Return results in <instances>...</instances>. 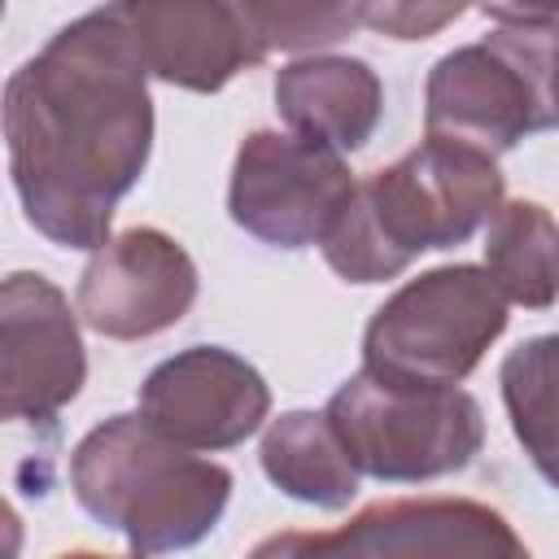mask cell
I'll use <instances>...</instances> for the list:
<instances>
[{"instance_id": "6da1fadb", "label": "cell", "mask_w": 559, "mask_h": 559, "mask_svg": "<svg viewBox=\"0 0 559 559\" xmlns=\"http://www.w3.org/2000/svg\"><path fill=\"white\" fill-rule=\"evenodd\" d=\"M9 175L26 223L61 249H100L153 148L148 66L127 4L66 22L4 83Z\"/></svg>"}, {"instance_id": "7a4b0ae2", "label": "cell", "mask_w": 559, "mask_h": 559, "mask_svg": "<svg viewBox=\"0 0 559 559\" xmlns=\"http://www.w3.org/2000/svg\"><path fill=\"white\" fill-rule=\"evenodd\" d=\"M502 210V170L489 153L424 140L384 170L358 179L345 214L319 245L345 284L397 280L419 253L463 245Z\"/></svg>"}, {"instance_id": "3957f363", "label": "cell", "mask_w": 559, "mask_h": 559, "mask_svg": "<svg viewBox=\"0 0 559 559\" xmlns=\"http://www.w3.org/2000/svg\"><path fill=\"white\" fill-rule=\"evenodd\" d=\"M70 489L135 555H170L214 533L231 498V472L175 445L135 411L109 415L74 445Z\"/></svg>"}, {"instance_id": "277c9868", "label": "cell", "mask_w": 559, "mask_h": 559, "mask_svg": "<svg viewBox=\"0 0 559 559\" xmlns=\"http://www.w3.org/2000/svg\"><path fill=\"white\" fill-rule=\"evenodd\" d=\"M358 476L419 485L463 472L485 445V411L454 384H406L354 371L323 406Z\"/></svg>"}, {"instance_id": "5b68a950", "label": "cell", "mask_w": 559, "mask_h": 559, "mask_svg": "<svg viewBox=\"0 0 559 559\" xmlns=\"http://www.w3.org/2000/svg\"><path fill=\"white\" fill-rule=\"evenodd\" d=\"M507 328V297L485 266L450 262L406 280L362 332V367L406 384H459Z\"/></svg>"}, {"instance_id": "8992f818", "label": "cell", "mask_w": 559, "mask_h": 559, "mask_svg": "<svg viewBox=\"0 0 559 559\" xmlns=\"http://www.w3.org/2000/svg\"><path fill=\"white\" fill-rule=\"evenodd\" d=\"M354 188L358 179L336 148L293 131H253L231 162L227 214L271 249H310L328 240Z\"/></svg>"}, {"instance_id": "52a82bcc", "label": "cell", "mask_w": 559, "mask_h": 559, "mask_svg": "<svg viewBox=\"0 0 559 559\" xmlns=\"http://www.w3.org/2000/svg\"><path fill=\"white\" fill-rule=\"evenodd\" d=\"M87 354L79 310L39 271H13L0 288V411L9 424L52 432L79 397Z\"/></svg>"}, {"instance_id": "ba28073f", "label": "cell", "mask_w": 559, "mask_h": 559, "mask_svg": "<svg viewBox=\"0 0 559 559\" xmlns=\"http://www.w3.org/2000/svg\"><path fill=\"white\" fill-rule=\"evenodd\" d=\"M297 559H533L502 511L476 498L371 502L332 533H301Z\"/></svg>"}, {"instance_id": "9c48e42d", "label": "cell", "mask_w": 559, "mask_h": 559, "mask_svg": "<svg viewBox=\"0 0 559 559\" xmlns=\"http://www.w3.org/2000/svg\"><path fill=\"white\" fill-rule=\"evenodd\" d=\"M197 301V262L157 227L109 236L79 275L74 310L109 341H144L175 328Z\"/></svg>"}, {"instance_id": "30bf717a", "label": "cell", "mask_w": 559, "mask_h": 559, "mask_svg": "<svg viewBox=\"0 0 559 559\" xmlns=\"http://www.w3.org/2000/svg\"><path fill=\"white\" fill-rule=\"evenodd\" d=\"M424 131L428 140H454L498 157L546 131V118L524 61L489 31L480 44L454 48L432 66L424 92Z\"/></svg>"}, {"instance_id": "8fae6325", "label": "cell", "mask_w": 559, "mask_h": 559, "mask_svg": "<svg viewBox=\"0 0 559 559\" xmlns=\"http://www.w3.org/2000/svg\"><path fill=\"white\" fill-rule=\"evenodd\" d=\"M266 411V380L223 345H192L140 384V415L183 450H231L262 428Z\"/></svg>"}, {"instance_id": "7c38bea8", "label": "cell", "mask_w": 559, "mask_h": 559, "mask_svg": "<svg viewBox=\"0 0 559 559\" xmlns=\"http://www.w3.org/2000/svg\"><path fill=\"white\" fill-rule=\"evenodd\" d=\"M127 22L135 31L148 74L170 87L223 92L240 70L266 57L249 4H223V0L127 4Z\"/></svg>"}, {"instance_id": "4fadbf2b", "label": "cell", "mask_w": 559, "mask_h": 559, "mask_svg": "<svg viewBox=\"0 0 559 559\" xmlns=\"http://www.w3.org/2000/svg\"><path fill=\"white\" fill-rule=\"evenodd\" d=\"M275 109L293 135L345 157L376 135L384 87L358 57H297L275 74Z\"/></svg>"}, {"instance_id": "5bb4252c", "label": "cell", "mask_w": 559, "mask_h": 559, "mask_svg": "<svg viewBox=\"0 0 559 559\" xmlns=\"http://www.w3.org/2000/svg\"><path fill=\"white\" fill-rule=\"evenodd\" d=\"M258 459H262L266 480L306 507L341 511L358 493V467L349 463L345 445L336 441L328 415L288 411V415L271 419V428L262 432Z\"/></svg>"}, {"instance_id": "9a60e30c", "label": "cell", "mask_w": 559, "mask_h": 559, "mask_svg": "<svg viewBox=\"0 0 559 559\" xmlns=\"http://www.w3.org/2000/svg\"><path fill=\"white\" fill-rule=\"evenodd\" d=\"M485 271L515 306L546 310L559 297V223L537 201H507L485 231Z\"/></svg>"}, {"instance_id": "2e32d148", "label": "cell", "mask_w": 559, "mask_h": 559, "mask_svg": "<svg viewBox=\"0 0 559 559\" xmlns=\"http://www.w3.org/2000/svg\"><path fill=\"white\" fill-rule=\"evenodd\" d=\"M507 419L533 467L559 489V332L528 336L498 371Z\"/></svg>"}, {"instance_id": "e0dca14e", "label": "cell", "mask_w": 559, "mask_h": 559, "mask_svg": "<svg viewBox=\"0 0 559 559\" xmlns=\"http://www.w3.org/2000/svg\"><path fill=\"white\" fill-rule=\"evenodd\" d=\"M493 17V35L524 61L546 127H559V13L550 9H480Z\"/></svg>"}, {"instance_id": "ac0fdd59", "label": "cell", "mask_w": 559, "mask_h": 559, "mask_svg": "<svg viewBox=\"0 0 559 559\" xmlns=\"http://www.w3.org/2000/svg\"><path fill=\"white\" fill-rule=\"evenodd\" d=\"M249 9H253L266 52L271 48H284V52L323 48L362 26V4H249Z\"/></svg>"}, {"instance_id": "d6986e66", "label": "cell", "mask_w": 559, "mask_h": 559, "mask_svg": "<svg viewBox=\"0 0 559 559\" xmlns=\"http://www.w3.org/2000/svg\"><path fill=\"white\" fill-rule=\"evenodd\" d=\"M459 17L463 4H362V26L393 39H428Z\"/></svg>"}, {"instance_id": "ffe728a7", "label": "cell", "mask_w": 559, "mask_h": 559, "mask_svg": "<svg viewBox=\"0 0 559 559\" xmlns=\"http://www.w3.org/2000/svg\"><path fill=\"white\" fill-rule=\"evenodd\" d=\"M297 546H301V533H275V537L258 542L249 550V559H297Z\"/></svg>"}, {"instance_id": "44dd1931", "label": "cell", "mask_w": 559, "mask_h": 559, "mask_svg": "<svg viewBox=\"0 0 559 559\" xmlns=\"http://www.w3.org/2000/svg\"><path fill=\"white\" fill-rule=\"evenodd\" d=\"M57 559H148V555H100V550H66Z\"/></svg>"}]
</instances>
